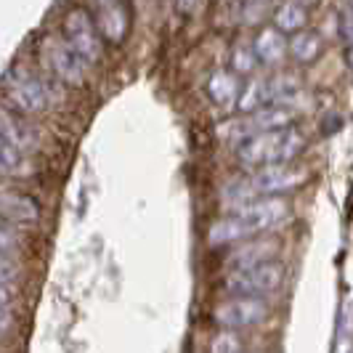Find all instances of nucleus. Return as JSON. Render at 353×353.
Segmentation results:
<instances>
[{
	"label": "nucleus",
	"mask_w": 353,
	"mask_h": 353,
	"mask_svg": "<svg viewBox=\"0 0 353 353\" xmlns=\"http://www.w3.org/2000/svg\"><path fill=\"white\" fill-rule=\"evenodd\" d=\"M0 215L19 221V223H30L37 218V205L30 196L17 194V192L0 186Z\"/></svg>",
	"instance_id": "3"
},
{
	"label": "nucleus",
	"mask_w": 353,
	"mask_h": 353,
	"mask_svg": "<svg viewBox=\"0 0 353 353\" xmlns=\"http://www.w3.org/2000/svg\"><path fill=\"white\" fill-rule=\"evenodd\" d=\"M210 353H242V337L234 330H221L218 335L210 340Z\"/></svg>",
	"instance_id": "5"
},
{
	"label": "nucleus",
	"mask_w": 353,
	"mask_h": 353,
	"mask_svg": "<svg viewBox=\"0 0 353 353\" xmlns=\"http://www.w3.org/2000/svg\"><path fill=\"white\" fill-rule=\"evenodd\" d=\"M14 274H17L14 261H8V258L0 252V284H6L8 279H14Z\"/></svg>",
	"instance_id": "7"
},
{
	"label": "nucleus",
	"mask_w": 353,
	"mask_h": 353,
	"mask_svg": "<svg viewBox=\"0 0 353 353\" xmlns=\"http://www.w3.org/2000/svg\"><path fill=\"white\" fill-rule=\"evenodd\" d=\"M6 305H8V292L0 287V308H6Z\"/></svg>",
	"instance_id": "9"
},
{
	"label": "nucleus",
	"mask_w": 353,
	"mask_h": 353,
	"mask_svg": "<svg viewBox=\"0 0 353 353\" xmlns=\"http://www.w3.org/2000/svg\"><path fill=\"white\" fill-rule=\"evenodd\" d=\"M284 279L282 265H271V263H258L252 268H239L234 271V276L226 279V287L236 295H245V298H263L268 292H274Z\"/></svg>",
	"instance_id": "1"
},
{
	"label": "nucleus",
	"mask_w": 353,
	"mask_h": 353,
	"mask_svg": "<svg viewBox=\"0 0 353 353\" xmlns=\"http://www.w3.org/2000/svg\"><path fill=\"white\" fill-rule=\"evenodd\" d=\"M17 248H19L17 234H14V229L0 218V252L6 255V252H11V250H17Z\"/></svg>",
	"instance_id": "6"
},
{
	"label": "nucleus",
	"mask_w": 353,
	"mask_h": 353,
	"mask_svg": "<svg viewBox=\"0 0 353 353\" xmlns=\"http://www.w3.org/2000/svg\"><path fill=\"white\" fill-rule=\"evenodd\" d=\"M11 327H14V316H11V311H8V308H0V337L8 335V332H11Z\"/></svg>",
	"instance_id": "8"
},
{
	"label": "nucleus",
	"mask_w": 353,
	"mask_h": 353,
	"mask_svg": "<svg viewBox=\"0 0 353 353\" xmlns=\"http://www.w3.org/2000/svg\"><path fill=\"white\" fill-rule=\"evenodd\" d=\"M24 159L19 157L17 146H11L8 141L0 139V176H17L24 173Z\"/></svg>",
	"instance_id": "4"
},
{
	"label": "nucleus",
	"mask_w": 353,
	"mask_h": 353,
	"mask_svg": "<svg viewBox=\"0 0 353 353\" xmlns=\"http://www.w3.org/2000/svg\"><path fill=\"white\" fill-rule=\"evenodd\" d=\"M268 316V305L261 298H231L215 305L212 319L223 327V330H245V327H255Z\"/></svg>",
	"instance_id": "2"
}]
</instances>
